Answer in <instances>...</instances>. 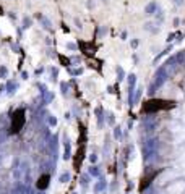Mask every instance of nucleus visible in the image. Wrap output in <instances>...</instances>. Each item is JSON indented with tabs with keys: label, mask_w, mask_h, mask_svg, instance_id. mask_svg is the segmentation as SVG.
Instances as JSON below:
<instances>
[{
	"label": "nucleus",
	"mask_w": 185,
	"mask_h": 194,
	"mask_svg": "<svg viewBox=\"0 0 185 194\" xmlns=\"http://www.w3.org/2000/svg\"><path fill=\"white\" fill-rule=\"evenodd\" d=\"M174 107V102H169V100H163V99H149L148 102L143 104V113H154V112H159V110H167V108H172Z\"/></svg>",
	"instance_id": "1"
},
{
	"label": "nucleus",
	"mask_w": 185,
	"mask_h": 194,
	"mask_svg": "<svg viewBox=\"0 0 185 194\" xmlns=\"http://www.w3.org/2000/svg\"><path fill=\"white\" fill-rule=\"evenodd\" d=\"M25 121H26V117H25V110L23 108H18L15 110L12 117V125H10V133L12 134H16L21 131V128L25 126Z\"/></svg>",
	"instance_id": "2"
},
{
	"label": "nucleus",
	"mask_w": 185,
	"mask_h": 194,
	"mask_svg": "<svg viewBox=\"0 0 185 194\" xmlns=\"http://www.w3.org/2000/svg\"><path fill=\"white\" fill-rule=\"evenodd\" d=\"M156 175H158V172H151L149 175H146V176H143V179H141V183H140V191H143V189L148 186V184L151 183V179H153Z\"/></svg>",
	"instance_id": "3"
},
{
	"label": "nucleus",
	"mask_w": 185,
	"mask_h": 194,
	"mask_svg": "<svg viewBox=\"0 0 185 194\" xmlns=\"http://www.w3.org/2000/svg\"><path fill=\"white\" fill-rule=\"evenodd\" d=\"M49 179H50L49 175H41L39 179H37V183H36V186L39 189H46L47 186H49Z\"/></svg>",
	"instance_id": "4"
},
{
	"label": "nucleus",
	"mask_w": 185,
	"mask_h": 194,
	"mask_svg": "<svg viewBox=\"0 0 185 194\" xmlns=\"http://www.w3.org/2000/svg\"><path fill=\"white\" fill-rule=\"evenodd\" d=\"M154 10H156V3H154V2L148 3V5H146V8H145L146 15H153V12H154Z\"/></svg>",
	"instance_id": "5"
},
{
	"label": "nucleus",
	"mask_w": 185,
	"mask_h": 194,
	"mask_svg": "<svg viewBox=\"0 0 185 194\" xmlns=\"http://www.w3.org/2000/svg\"><path fill=\"white\" fill-rule=\"evenodd\" d=\"M174 2H175V3H180V0H174Z\"/></svg>",
	"instance_id": "6"
}]
</instances>
